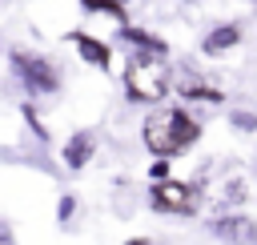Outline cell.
I'll return each instance as SVG.
<instances>
[{
  "label": "cell",
  "instance_id": "7a4b0ae2",
  "mask_svg": "<svg viewBox=\"0 0 257 245\" xmlns=\"http://www.w3.org/2000/svg\"><path fill=\"white\" fill-rule=\"evenodd\" d=\"M169 92H173V84H169L165 56H157V52H133L128 64H124V96L141 100V104H161Z\"/></svg>",
  "mask_w": 257,
  "mask_h": 245
},
{
  "label": "cell",
  "instance_id": "7c38bea8",
  "mask_svg": "<svg viewBox=\"0 0 257 245\" xmlns=\"http://www.w3.org/2000/svg\"><path fill=\"white\" fill-rule=\"evenodd\" d=\"M229 120H233V129H241V133H257V116H253V112H245V108L229 112Z\"/></svg>",
  "mask_w": 257,
  "mask_h": 245
},
{
  "label": "cell",
  "instance_id": "4fadbf2b",
  "mask_svg": "<svg viewBox=\"0 0 257 245\" xmlns=\"http://www.w3.org/2000/svg\"><path fill=\"white\" fill-rule=\"evenodd\" d=\"M72 213H76V197H72V193H64V197L56 201V217H60V221H68Z\"/></svg>",
  "mask_w": 257,
  "mask_h": 245
},
{
  "label": "cell",
  "instance_id": "3957f363",
  "mask_svg": "<svg viewBox=\"0 0 257 245\" xmlns=\"http://www.w3.org/2000/svg\"><path fill=\"white\" fill-rule=\"evenodd\" d=\"M149 205L165 217H197L201 209V189L193 181H177V177H161L149 185Z\"/></svg>",
  "mask_w": 257,
  "mask_h": 245
},
{
  "label": "cell",
  "instance_id": "ac0fdd59",
  "mask_svg": "<svg viewBox=\"0 0 257 245\" xmlns=\"http://www.w3.org/2000/svg\"><path fill=\"white\" fill-rule=\"evenodd\" d=\"M124 245H153L149 237H133V241H124Z\"/></svg>",
  "mask_w": 257,
  "mask_h": 245
},
{
  "label": "cell",
  "instance_id": "2e32d148",
  "mask_svg": "<svg viewBox=\"0 0 257 245\" xmlns=\"http://www.w3.org/2000/svg\"><path fill=\"white\" fill-rule=\"evenodd\" d=\"M225 201H245V185H241V181H233V189L221 197V205H225Z\"/></svg>",
  "mask_w": 257,
  "mask_h": 245
},
{
  "label": "cell",
  "instance_id": "277c9868",
  "mask_svg": "<svg viewBox=\"0 0 257 245\" xmlns=\"http://www.w3.org/2000/svg\"><path fill=\"white\" fill-rule=\"evenodd\" d=\"M12 56V68H16V76L24 80V88L32 92V96H48V92H56L60 88V72H56V64L48 60V56H40V52H8Z\"/></svg>",
  "mask_w": 257,
  "mask_h": 245
},
{
  "label": "cell",
  "instance_id": "5b68a950",
  "mask_svg": "<svg viewBox=\"0 0 257 245\" xmlns=\"http://www.w3.org/2000/svg\"><path fill=\"white\" fill-rule=\"evenodd\" d=\"M209 229H213V237H221L225 245H257V221L245 217V213H225V209H221V217H213Z\"/></svg>",
  "mask_w": 257,
  "mask_h": 245
},
{
  "label": "cell",
  "instance_id": "e0dca14e",
  "mask_svg": "<svg viewBox=\"0 0 257 245\" xmlns=\"http://www.w3.org/2000/svg\"><path fill=\"white\" fill-rule=\"evenodd\" d=\"M0 245H16V237L12 233H0Z\"/></svg>",
  "mask_w": 257,
  "mask_h": 245
},
{
  "label": "cell",
  "instance_id": "8fae6325",
  "mask_svg": "<svg viewBox=\"0 0 257 245\" xmlns=\"http://www.w3.org/2000/svg\"><path fill=\"white\" fill-rule=\"evenodd\" d=\"M88 12H96V16H112L116 24H124L128 16H124V0H80Z\"/></svg>",
  "mask_w": 257,
  "mask_h": 245
},
{
  "label": "cell",
  "instance_id": "9c48e42d",
  "mask_svg": "<svg viewBox=\"0 0 257 245\" xmlns=\"http://www.w3.org/2000/svg\"><path fill=\"white\" fill-rule=\"evenodd\" d=\"M233 44H241V28H237V24H217V28L201 40L205 56H221V52H229Z\"/></svg>",
  "mask_w": 257,
  "mask_h": 245
},
{
  "label": "cell",
  "instance_id": "30bf717a",
  "mask_svg": "<svg viewBox=\"0 0 257 245\" xmlns=\"http://www.w3.org/2000/svg\"><path fill=\"white\" fill-rule=\"evenodd\" d=\"M177 96H181V100H205V104H221V100H225V92L213 88V84H205V80H185V84L177 88Z\"/></svg>",
  "mask_w": 257,
  "mask_h": 245
},
{
  "label": "cell",
  "instance_id": "6da1fadb",
  "mask_svg": "<svg viewBox=\"0 0 257 245\" xmlns=\"http://www.w3.org/2000/svg\"><path fill=\"white\" fill-rule=\"evenodd\" d=\"M141 141L153 157H181L189 145L201 141V120L189 108H157L141 120Z\"/></svg>",
  "mask_w": 257,
  "mask_h": 245
},
{
  "label": "cell",
  "instance_id": "ba28073f",
  "mask_svg": "<svg viewBox=\"0 0 257 245\" xmlns=\"http://www.w3.org/2000/svg\"><path fill=\"white\" fill-rule=\"evenodd\" d=\"M116 36H120L124 44H133L137 52H157V56H169V44H165V40H161L157 32L141 28V24H128V20H124V24L116 28Z\"/></svg>",
  "mask_w": 257,
  "mask_h": 245
},
{
  "label": "cell",
  "instance_id": "52a82bcc",
  "mask_svg": "<svg viewBox=\"0 0 257 245\" xmlns=\"http://www.w3.org/2000/svg\"><path fill=\"white\" fill-rule=\"evenodd\" d=\"M68 44H72L88 64H96L100 72L112 68V48H108L104 40H96V36H88V32H68Z\"/></svg>",
  "mask_w": 257,
  "mask_h": 245
},
{
  "label": "cell",
  "instance_id": "8992f818",
  "mask_svg": "<svg viewBox=\"0 0 257 245\" xmlns=\"http://www.w3.org/2000/svg\"><path fill=\"white\" fill-rule=\"evenodd\" d=\"M92 157H96V133H92V129H80V133H72V137L64 141V149H60V161H64V169H84Z\"/></svg>",
  "mask_w": 257,
  "mask_h": 245
},
{
  "label": "cell",
  "instance_id": "9a60e30c",
  "mask_svg": "<svg viewBox=\"0 0 257 245\" xmlns=\"http://www.w3.org/2000/svg\"><path fill=\"white\" fill-rule=\"evenodd\" d=\"M149 177H153V181H161V177H169V157H157V161L149 165Z\"/></svg>",
  "mask_w": 257,
  "mask_h": 245
},
{
  "label": "cell",
  "instance_id": "5bb4252c",
  "mask_svg": "<svg viewBox=\"0 0 257 245\" xmlns=\"http://www.w3.org/2000/svg\"><path fill=\"white\" fill-rule=\"evenodd\" d=\"M24 120H28V129H32V133H36V137H48V129H44V125H40V116H36V112H32V104H24Z\"/></svg>",
  "mask_w": 257,
  "mask_h": 245
}]
</instances>
